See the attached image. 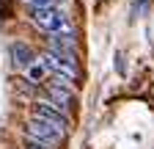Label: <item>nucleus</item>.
I'll use <instances>...</instances> for the list:
<instances>
[{
	"label": "nucleus",
	"mask_w": 154,
	"mask_h": 149,
	"mask_svg": "<svg viewBox=\"0 0 154 149\" xmlns=\"http://www.w3.org/2000/svg\"><path fill=\"white\" fill-rule=\"evenodd\" d=\"M30 20L38 30H44L47 36L50 33H74L69 17L58 8V6H38V8H30Z\"/></svg>",
	"instance_id": "1"
},
{
	"label": "nucleus",
	"mask_w": 154,
	"mask_h": 149,
	"mask_svg": "<svg viewBox=\"0 0 154 149\" xmlns=\"http://www.w3.org/2000/svg\"><path fill=\"white\" fill-rule=\"evenodd\" d=\"M25 135H28V141H33V144H44V146L58 149V146L66 141V130L58 127V124H52V122H44V119L30 116L28 124H25Z\"/></svg>",
	"instance_id": "2"
},
{
	"label": "nucleus",
	"mask_w": 154,
	"mask_h": 149,
	"mask_svg": "<svg viewBox=\"0 0 154 149\" xmlns=\"http://www.w3.org/2000/svg\"><path fill=\"white\" fill-rule=\"evenodd\" d=\"M38 61H42L44 69H47L50 74H55V78H63V80H69V83H74L77 78H80L77 58H63V55H55V52H44Z\"/></svg>",
	"instance_id": "3"
},
{
	"label": "nucleus",
	"mask_w": 154,
	"mask_h": 149,
	"mask_svg": "<svg viewBox=\"0 0 154 149\" xmlns=\"http://www.w3.org/2000/svg\"><path fill=\"white\" fill-rule=\"evenodd\" d=\"M33 116H36V119H44V122H52V124L63 127V130H69V113L58 110L50 100H38V102L33 105Z\"/></svg>",
	"instance_id": "4"
},
{
	"label": "nucleus",
	"mask_w": 154,
	"mask_h": 149,
	"mask_svg": "<svg viewBox=\"0 0 154 149\" xmlns=\"http://www.w3.org/2000/svg\"><path fill=\"white\" fill-rule=\"evenodd\" d=\"M8 55H11V64H14V69H28L33 61H36V55H33V50L28 47V44H22V42H14V44H8Z\"/></svg>",
	"instance_id": "5"
},
{
	"label": "nucleus",
	"mask_w": 154,
	"mask_h": 149,
	"mask_svg": "<svg viewBox=\"0 0 154 149\" xmlns=\"http://www.w3.org/2000/svg\"><path fill=\"white\" fill-rule=\"evenodd\" d=\"M25 74H28V80H30V83H42L50 72L44 69V64H42V61H33V64L25 69Z\"/></svg>",
	"instance_id": "6"
},
{
	"label": "nucleus",
	"mask_w": 154,
	"mask_h": 149,
	"mask_svg": "<svg viewBox=\"0 0 154 149\" xmlns=\"http://www.w3.org/2000/svg\"><path fill=\"white\" fill-rule=\"evenodd\" d=\"M28 149H52V146H44V144H33V141H30V144H28Z\"/></svg>",
	"instance_id": "7"
}]
</instances>
